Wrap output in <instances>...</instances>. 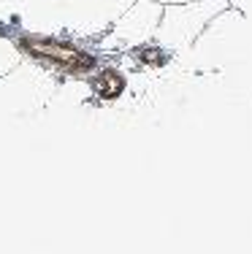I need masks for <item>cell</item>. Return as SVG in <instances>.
Listing matches in <instances>:
<instances>
[{"label":"cell","mask_w":252,"mask_h":254,"mask_svg":"<svg viewBox=\"0 0 252 254\" xmlns=\"http://www.w3.org/2000/svg\"><path fill=\"white\" fill-rule=\"evenodd\" d=\"M60 81V70L25 57L16 68L0 76V122H19L44 111Z\"/></svg>","instance_id":"cell-1"},{"label":"cell","mask_w":252,"mask_h":254,"mask_svg":"<svg viewBox=\"0 0 252 254\" xmlns=\"http://www.w3.org/2000/svg\"><path fill=\"white\" fill-rule=\"evenodd\" d=\"M231 5V0H190L163 5V16L155 30L152 44L168 54H184L203 33V27Z\"/></svg>","instance_id":"cell-2"},{"label":"cell","mask_w":252,"mask_h":254,"mask_svg":"<svg viewBox=\"0 0 252 254\" xmlns=\"http://www.w3.org/2000/svg\"><path fill=\"white\" fill-rule=\"evenodd\" d=\"M160 16H163V3H158V0H136L111 22V27L103 35L95 38L98 41L95 46L100 52H117V54L149 46L155 38V30L160 25Z\"/></svg>","instance_id":"cell-3"},{"label":"cell","mask_w":252,"mask_h":254,"mask_svg":"<svg viewBox=\"0 0 252 254\" xmlns=\"http://www.w3.org/2000/svg\"><path fill=\"white\" fill-rule=\"evenodd\" d=\"M0 30L19 35H63V0H0Z\"/></svg>","instance_id":"cell-4"},{"label":"cell","mask_w":252,"mask_h":254,"mask_svg":"<svg viewBox=\"0 0 252 254\" xmlns=\"http://www.w3.org/2000/svg\"><path fill=\"white\" fill-rule=\"evenodd\" d=\"M22 60H25L22 46L16 44V41L11 38L8 33H3V30H0V76L8 73L11 68H16Z\"/></svg>","instance_id":"cell-5"},{"label":"cell","mask_w":252,"mask_h":254,"mask_svg":"<svg viewBox=\"0 0 252 254\" xmlns=\"http://www.w3.org/2000/svg\"><path fill=\"white\" fill-rule=\"evenodd\" d=\"M158 3H163V5H168V3H190V0H158Z\"/></svg>","instance_id":"cell-6"}]
</instances>
